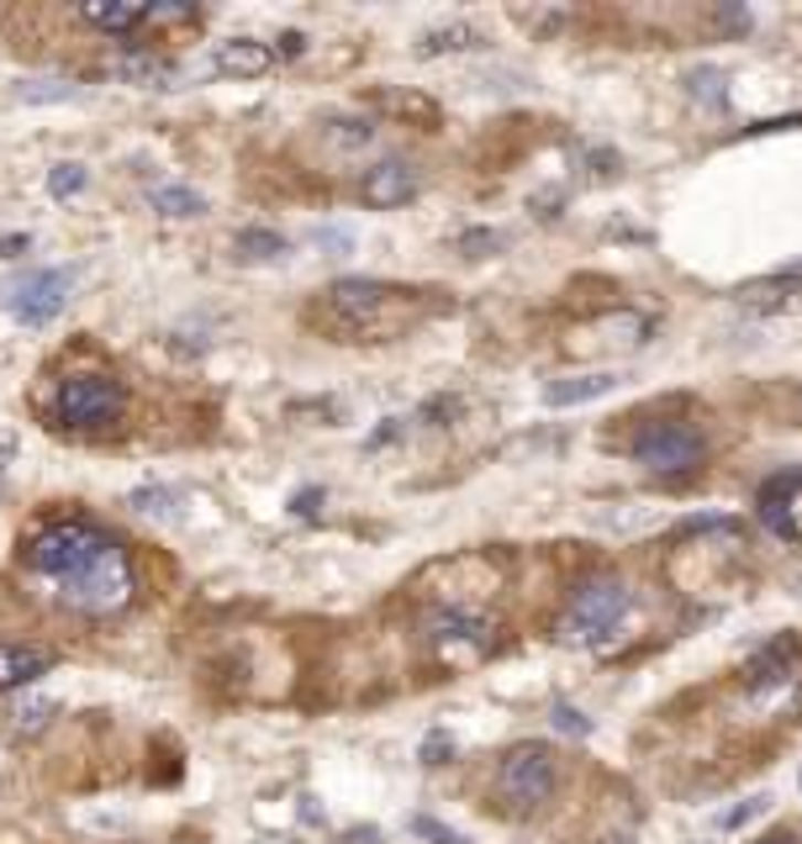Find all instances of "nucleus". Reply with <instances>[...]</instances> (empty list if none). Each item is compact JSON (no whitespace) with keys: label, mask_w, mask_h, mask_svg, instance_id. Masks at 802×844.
<instances>
[{"label":"nucleus","mask_w":802,"mask_h":844,"mask_svg":"<svg viewBox=\"0 0 802 844\" xmlns=\"http://www.w3.org/2000/svg\"><path fill=\"white\" fill-rule=\"evenodd\" d=\"M254 844H301V840H280V834H265V840H254Z\"/></svg>","instance_id":"37"},{"label":"nucleus","mask_w":802,"mask_h":844,"mask_svg":"<svg viewBox=\"0 0 802 844\" xmlns=\"http://www.w3.org/2000/svg\"><path fill=\"white\" fill-rule=\"evenodd\" d=\"M502 243H507L502 233H491V227H475V233H464V238H460V248L470 254V259H486V254H496Z\"/></svg>","instance_id":"27"},{"label":"nucleus","mask_w":802,"mask_h":844,"mask_svg":"<svg viewBox=\"0 0 802 844\" xmlns=\"http://www.w3.org/2000/svg\"><path fill=\"white\" fill-rule=\"evenodd\" d=\"M771 808H777V797H771V792H755L750 802H739L734 813H724V829H745V823H750V819H760V813H771Z\"/></svg>","instance_id":"25"},{"label":"nucleus","mask_w":802,"mask_h":844,"mask_svg":"<svg viewBox=\"0 0 802 844\" xmlns=\"http://www.w3.org/2000/svg\"><path fill=\"white\" fill-rule=\"evenodd\" d=\"M286 248H291V243L280 238L275 227H244V233L233 238V254H238L244 265H275V259H286Z\"/></svg>","instance_id":"16"},{"label":"nucleus","mask_w":802,"mask_h":844,"mask_svg":"<svg viewBox=\"0 0 802 844\" xmlns=\"http://www.w3.org/2000/svg\"><path fill=\"white\" fill-rule=\"evenodd\" d=\"M58 597L79 607V612H117V607H127L132 602V559H127V549L111 538L79 576L58 586Z\"/></svg>","instance_id":"3"},{"label":"nucleus","mask_w":802,"mask_h":844,"mask_svg":"<svg viewBox=\"0 0 802 844\" xmlns=\"http://www.w3.org/2000/svg\"><path fill=\"white\" fill-rule=\"evenodd\" d=\"M85 180H90V169H85V164H53L49 169V191L58 195V201L79 195V191H85Z\"/></svg>","instance_id":"24"},{"label":"nucleus","mask_w":802,"mask_h":844,"mask_svg":"<svg viewBox=\"0 0 802 844\" xmlns=\"http://www.w3.org/2000/svg\"><path fill=\"white\" fill-rule=\"evenodd\" d=\"M633 459L650 470V476H686V470H697L703 464V434L697 428H686V423H650V428H639L633 434Z\"/></svg>","instance_id":"7"},{"label":"nucleus","mask_w":802,"mask_h":844,"mask_svg":"<svg viewBox=\"0 0 802 844\" xmlns=\"http://www.w3.org/2000/svg\"><path fill=\"white\" fill-rule=\"evenodd\" d=\"M559 787V766L549 745H517L507 749V760L496 766V797L507 802L512 813H534L544 808Z\"/></svg>","instance_id":"4"},{"label":"nucleus","mask_w":802,"mask_h":844,"mask_svg":"<svg viewBox=\"0 0 802 844\" xmlns=\"http://www.w3.org/2000/svg\"><path fill=\"white\" fill-rule=\"evenodd\" d=\"M212 64H217V74H227V79H259V74H269V64H275V49L259 43V38H227V43H217Z\"/></svg>","instance_id":"12"},{"label":"nucleus","mask_w":802,"mask_h":844,"mask_svg":"<svg viewBox=\"0 0 802 844\" xmlns=\"http://www.w3.org/2000/svg\"><path fill=\"white\" fill-rule=\"evenodd\" d=\"M413 834L417 840H434V844H470L464 834H455V829H443L438 819H413Z\"/></svg>","instance_id":"28"},{"label":"nucleus","mask_w":802,"mask_h":844,"mask_svg":"<svg viewBox=\"0 0 802 844\" xmlns=\"http://www.w3.org/2000/svg\"><path fill=\"white\" fill-rule=\"evenodd\" d=\"M629 607L633 591L623 576H586L576 586V597H570V612L559 618V639L565 644H591V639H602V633L623 623Z\"/></svg>","instance_id":"2"},{"label":"nucleus","mask_w":802,"mask_h":844,"mask_svg":"<svg viewBox=\"0 0 802 844\" xmlns=\"http://www.w3.org/2000/svg\"><path fill=\"white\" fill-rule=\"evenodd\" d=\"M122 386L111 375H69L58 381V396H53V417L74 428V434H100L122 417Z\"/></svg>","instance_id":"5"},{"label":"nucleus","mask_w":802,"mask_h":844,"mask_svg":"<svg viewBox=\"0 0 802 844\" xmlns=\"http://www.w3.org/2000/svg\"><path fill=\"white\" fill-rule=\"evenodd\" d=\"M755 844H802L798 834H766V840H755Z\"/></svg>","instance_id":"35"},{"label":"nucleus","mask_w":802,"mask_h":844,"mask_svg":"<svg viewBox=\"0 0 802 844\" xmlns=\"http://www.w3.org/2000/svg\"><path fill=\"white\" fill-rule=\"evenodd\" d=\"M449 755H455V739L449 734H428L423 739V766H443Z\"/></svg>","instance_id":"31"},{"label":"nucleus","mask_w":802,"mask_h":844,"mask_svg":"<svg viewBox=\"0 0 802 844\" xmlns=\"http://www.w3.org/2000/svg\"><path fill=\"white\" fill-rule=\"evenodd\" d=\"M328 138L339 148H365L375 138V127L365 117H328Z\"/></svg>","instance_id":"22"},{"label":"nucleus","mask_w":802,"mask_h":844,"mask_svg":"<svg viewBox=\"0 0 802 844\" xmlns=\"http://www.w3.org/2000/svg\"><path fill=\"white\" fill-rule=\"evenodd\" d=\"M417 191H423V174H417V164H407V159H381V164L365 169V180H360V201L375 206V212L407 206Z\"/></svg>","instance_id":"11"},{"label":"nucleus","mask_w":802,"mask_h":844,"mask_svg":"<svg viewBox=\"0 0 802 844\" xmlns=\"http://www.w3.org/2000/svg\"><path fill=\"white\" fill-rule=\"evenodd\" d=\"M79 17L100 32H132L148 22V6H79Z\"/></svg>","instance_id":"19"},{"label":"nucleus","mask_w":802,"mask_h":844,"mask_svg":"<svg viewBox=\"0 0 802 844\" xmlns=\"http://www.w3.org/2000/svg\"><path fill=\"white\" fill-rule=\"evenodd\" d=\"M26 238H0V259H6V254H11V248H22Z\"/></svg>","instance_id":"36"},{"label":"nucleus","mask_w":802,"mask_h":844,"mask_svg":"<svg viewBox=\"0 0 802 844\" xmlns=\"http://www.w3.org/2000/svg\"><path fill=\"white\" fill-rule=\"evenodd\" d=\"M53 713H58V707H53L49 697H32V702H22V707L11 713V728H17V734H38V728L53 724Z\"/></svg>","instance_id":"23"},{"label":"nucleus","mask_w":802,"mask_h":844,"mask_svg":"<svg viewBox=\"0 0 802 844\" xmlns=\"http://www.w3.org/2000/svg\"><path fill=\"white\" fill-rule=\"evenodd\" d=\"M301 49H307V38H301V32H286V38H280V53H286V58H296Z\"/></svg>","instance_id":"33"},{"label":"nucleus","mask_w":802,"mask_h":844,"mask_svg":"<svg viewBox=\"0 0 802 844\" xmlns=\"http://www.w3.org/2000/svg\"><path fill=\"white\" fill-rule=\"evenodd\" d=\"M798 787H802V776H798Z\"/></svg>","instance_id":"38"},{"label":"nucleus","mask_w":802,"mask_h":844,"mask_svg":"<svg viewBox=\"0 0 802 844\" xmlns=\"http://www.w3.org/2000/svg\"><path fill=\"white\" fill-rule=\"evenodd\" d=\"M69 286H74V269H32L22 280H11L6 312L17 317V322H26V328H43V322H53V317L64 312Z\"/></svg>","instance_id":"8"},{"label":"nucleus","mask_w":802,"mask_h":844,"mask_svg":"<svg viewBox=\"0 0 802 844\" xmlns=\"http://www.w3.org/2000/svg\"><path fill=\"white\" fill-rule=\"evenodd\" d=\"M148 22H195V6H148Z\"/></svg>","instance_id":"32"},{"label":"nucleus","mask_w":802,"mask_h":844,"mask_svg":"<svg viewBox=\"0 0 802 844\" xmlns=\"http://www.w3.org/2000/svg\"><path fill=\"white\" fill-rule=\"evenodd\" d=\"M74 90L69 85H58V79H26L22 85V100H69Z\"/></svg>","instance_id":"29"},{"label":"nucleus","mask_w":802,"mask_h":844,"mask_svg":"<svg viewBox=\"0 0 802 844\" xmlns=\"http://www.w3.org/2000/svg\"><path fill=\"white\" fill-rule=\"evenodd\" d=\"M475 49H486V38H481L470 22L434 26V32L417 38V53H423V58H438V53H475Z\"/></svg>","instance_id":"15"},{"label":"nucleus","mask_w":802,"mask_h":844,"mask_svg":"<svg viewBox=\"0 0 802 844\" xmlns=\"http://www.w3.org/2000/svg\"><path fill=\"white\" fill-rule=\"evenodd\" d=\"M11 455H17V434H11V428H0V464H6Z\"/></svg>","instance_id":"34"},{"label":"nucleus","mask_w":802,"mask_h":844,"mask_svg":"<svg viewBox=\"0 0 802 844\" xmlns=\"http://www.w3.org/2000/svg\"><path fill=\"white\" fill-rule=\"evenodd\" d=\"M117 74L122 79H138V85H164L170 79V64H159L148 53H127V58H117Z\"/></svg>","instance_id":"21"},{"label":"nucleus","mask_w":802,"mask_h":844,"mask_svg":"<svg viewBox=\"0 0 802 844\" xmlns=\"http://www.w3.org/2000/svg\"><path fill=\"white\" fill-rule=\"evenodd\" d=\"M132 506L138 512H148V517H170V491H132Z\"/></svg>","instance_id":"30"},{"label":"nucleus","mask_w":802,"mask_h":844,"mask_svg":"<svg viewBox=\"0 0 802 844\" xmlns=\"http://www.w3.org/2000/svg\"><path fill=\"white\" fill-rule=\"evenodd\" d=\"M417 307H423L417 290L349 275V280H333V286L322 290V301L312 307V322L322 333L343 338V343H381V338L402 333L417 317Z\"/></svg>","instance_id":"1"},{"label":"nucleus","mask_w":802,"mask_h":844,"mask_svg":"<svg viewBox=\"0 0 802 844\" xmlns=\"http://www.w3.org/2000/svg\"><path fill=\"white\" fill-rule=\"evenodd\" d=\"M792 296H798V286L787 275H771V280H755V286L739 290V307H750V312H787Z\"/></svg>","instance_id":"17"},{"label":"nucleus","mask_w":802,"mask_h":844,"mask_svg":"<svg viewBox=\"0 0 802 844\" xmlns=\"http://www.w3.org/2000/svg\"><path fill=\"white\" fill-rule=\"evenodd\" d=\"M53 654L49 650H32V644H0V692L11 686H26L38 675H49Z\"/></svg>","instance_id":"13"},{"label":"nucleus","mask_w":802,"mask_h":844,"mask_svg":"<svg viewBox=\"0 0 802 844\" xmlns=\"http://www.w3.org/2000/svg\"><path fill=\"white\" fill-rule=\"evenodd\" d=\"M549 724H555L559 734H576V739H586V734H591V718H586L581 707H570V702H555Z\"/></svg>","instance_id":"26"},{"label":"nucleus","mask_w":802,"mask_h":844,"mask_svg":"<svg viewBox=\"0 0 802 844\" xmlns=\"http://www.w3.org/2000/svg\"><path fill=\"white\" fill-rule=\"evenodd\" d=\"M148 206L159 217H201L206 212V195L191 191V185H153L148 191Z\"/></svg>","instance_id":"18"},{"label":"nucleus","mask_w":802,"mask_h":844,"mask_svg":"<svg viewBox=\"0 0 802 844\" xmlns=\"http://www.w3.org/2000/svg\"><path fill=\"white\" fill-rule=\"evenodd\" d=\"M760 523L781 538H798L802 544V464L798 470H781L771 481L760 485Z\"/></svg>","instance_id":"10"},{"label":"nucleus","mask_w":802,"mask_h":844,"mask_svg":"<svg viewBox=\"0 0 802 844\" xmlns=\"http://www.w3.org/2000/svg\"><path fill=\"white\" fill-rule=\"evenodd\" d=\"M686 96L692 100H707V106H724L729 100V74L713 70V64H703V70H686Z\"/></svg>","instance_id":"20"},{"label":"nucleus","mask_w":802,"mask_h":844,"mask_svg":"<svg viewBox=\"0 0 802 844\" xmlns=\"http://www.w3.org/2000/svg\"><path fill=\"white\" fill-rule=\"evenodd\" d=\"M618 386V375L597 370V375H570V381H549L544 386V407H581V402H597Z\"/></svg>","instance_id":"14"},{"label":"nucleus","mask_w":802,"mask_h":844,"mask_svg":"<svg viewBox=\"0 0 802 844\" xmlns=\"http://www.w3.org/2000/svg\"><path fill=\"white\" fill-rule=\"evenodd\" d=\"M423 633H428V644H438V650H460L464 644L470 654H481V650H491V633H496V628H491L481 612L449 602V607H434V612H428Z\"/></svg>","instance_id":"9"},{"label":"nucleus","mask_w":802,"mask_h":844,"mask_svg":"<svg viewBox=\"0 0 802 844\" xmlns=\"http://www.w3.org/2000/svg\"><path fill=\"white\" fill-rule=\"evenodd\" d=\"M106 544H111V533L90 528V523H49V528L32 538L26 559H32V570H43V576H53L64 586V580L79 576Z\"/></svg>","instance_id":"6"}]
</instances>
